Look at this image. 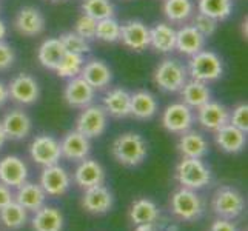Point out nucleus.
I'll return each mask as SVG.
<instances>
[{"instance_id":"43","label":"nucleus","mask_w":248,"mask_h":231,"mask_svg":"<svg viewBox=\"0 0 248 231\" xmlns=\"http://www.w3.org/2000/svg\"><path fill=\"white\" fill-rule=\"evenodd\" d=\"M16 53L11 45H8L6 42H0V71H6L14 65Z\"/></svg>"},{"instance_id":"16","label":"nucleus","mask_w":248,"mask_h":231,"mask_svg":"<svg viewBox=\"0 0 248 231\" xmlns=\"http://www.w3.org/2000/svg\"><path fill=\"white\" fill-rule=\"evenodd\" d=\"M28 181V167L19 156H5L0 160V184L19 188Z\"/></svg>"},{"instance_id":"40","label":"nucleus","mask_w":248,"mask_h":231,"mask_svg":"<svg viewBox=\"0 0 248 231\" xmlns=\"http://www.w3.org/2000/svg\"><path fill=\"white\" fill-rule=\"evenodd\" d=\"M96 27H97V20L82 13V15L76 20L74 32L90 42V40L96 39Z\"/></svg>"},{"instance_id":"47","label":"nucleus","mask_w":248,"mask_h":231,"mask_svg":"<svg viewBox=\"0 0 248 231\" xmlns=\"http://www.w3.org/2000/svg\"><path fill=\"white\" fill-rule=\"evenodd\" d=\"M5 36H6V25L2 19H0V42L5 39Z\"/></svg>"},{"instance_id":"35","label":"nucleus","mask_w":248,"mask_h":231,"mask_svg":"<svg viewBox=\"0 0 248 231\" xmlns=\"http://www.w3.org/2000/svg\"><path fill=\"white\" fill-rule=\"evenodd\" d=\"M198 11L222 22L232 15L233 0H198Z\"/></svg>"},{"instance_id":"11","label":"nucleus","mask_w":248,"mask_h":231,"mask_svg":"<svg viewBox=\"0 0 248 231\" xmlns=\"http://www.w3.org/2000/svg\"><path fill=\"white\" fill-rule=\"evenodd\" d=\"M42 190L45 191L46 196H57L65 194L71 186V176L68 174V171L61 167L59 164L44 167V171L40 174V184Z\"/></svg>"},{"instance_id":"28","label":"nucleus","mask_w":248,"mask_h":231,"mask_svg":"<svg viewBox=\"0 0 248 231\" xmlns=\"http://www.w3.org/2000/svg\"><path fill=\"white\" fill-rule=\"evenodd\" d=\"M159 109V104L155 97L147 90H139L131 94V104H130V113L139 121H148L155 117Z\"/></svg>"},{"instance_id":"2","label":"nucleus","mask_w":248,"mask_h":231,"mask_svg":"<svg viewBox=\"0 0 248 231\" xmlns=\"http://www.w3.org/2000/svg\"><path fill=\"white\" fill-rule=\"evenodd\" d=\"M188 77L203 83L216 82L224 76V62L219 54L210 49H202L190 57L186 65Z\"/></svg>"},{"instance_id":"33","label":"nucleus","mask_w":248,"mask_h":231,"mask_svg":"<svg viewBox=\"0 0 248 231\" xmlns=\"http://www.w3.org/2000/svg\"><path fill=\"white\" fill-rule=\"evenodd\" d=\"M157 219H159V208L153 200L142 198L133 202L130 210V220L136 227L142 224H156Z\"/></svg>"},{"instance_id":"46","label":"nucleus","mask_w":248,"mask_h":231,"mask_svg":"<svg viewBox=\"0 0 248 231\" xmlns=\"http://www.w3.org/2000/svg\"><path fill=\"white\" fill-rule=\"evenodd\" d=\"M10 100V92H8V85L0 80V108Z\"/></svg>"},{"instance_id":"9","label":"nucleus","mask_w":248,"mask_h":231,"mask_svg":"<svg viewBox=\"0 0 248 231\" xmlns=\"http://www.w3.org/2000/svg\"><path fill=\"white\" fill-rule=\"evenodd\" d=\"M30 156L37 165H56L62 157L61 143L49 134H39L30 143Z\"/></svg>"},{"instance_id":"17","label":"nucleus","mask_w":248,"mask_h":231,"mask_svg":"<svg viewBox=\"0 0 248 231\" xmlns=\"http://www.w3.org/2000/svg\"><path fill=\"white\" fill-rule=\"evenodd\" d=\"M96 97V90L85 82L80 76L68 80L63 90V99L71 108H85L93 104Z\"/></svg>"},{"instance_id":"6","label":"nucleus","mask_w":248,"mask_h":231,"mask_svg":"<svg viewBox=\"0 0 248 231\" xmlns=\"http://www.w3.org/2000/svg\"><path fill=\"white\" fill-rule=\"evenodd\" d=\"M108 126V114L102 105H88L82 108L76 121V130L88 139L100 138Z\"/></svg>"},{"instance_id":"44","label":"nucleus","mask_w":248,"mask_h":231,"mask_svg":"<svg viewBox=\"0 0 248 231\" xmlns=\"http://www.w3.org/2000/svg\"><path fill=\"white\" fill-rule=\"evenodd\" d=\"M210 231H237V228L232 220L219 217L211 224Z\"/></svg>"},{"instance_id":"37","label":"nucleus","mask_w":248,"mask_h":231,"mask_svg":"<svg viewBox=\"0 0 248 231\" xmlns=\"http://www.w3.org/2000/svg\"><path fill=\"white\" fill-rule=\"evenodd\" d=\"M82 11L96 20L108 19L114 17V5L111 0H83L82 2Z\"/></svg>"},{"instance_id":"19","label":"nucleus","mask_w":248,"mask_h":231,"mask_svg":"<svg viewBox=\"0 0 248 231\" xmlns=\"http://www.w3.org/2000/svg\"><path fill=\"white\" fill-rule=\"evenodd\" d=\"M113 194L104 185L87 188L82 198V207L91 215H105L113 208Z\"/></svg>"},{"instance_id":"31","label":"nucleus","mask_w":248,"mask_h":231,"mask_svg":"<svg viewBox=\"0 0 248 231\" xmlns=\"http://www.w3.org/2000/svg\"><path fill=\"white\" fill-rule=\"evenodd\" d=\"M65 53L66 51L62 45V42L53 37V39H46L42 42V45L39 46V51H37V59L44 68L54 71L59 62H61L62 57L65 56Z\"/></svg>"},{"instance_id":"22","label":"nucleus","mask_w":248,"mask_h":231,"mask_svg":"<svg viewBox=\"0 0 248 231\" xmlns=\"http://www.w3.org/2000/svg\"><path fill=\"white\" fill-rule=\"evenodd\" d=\"M205 39L193 25H182L176 30V49L181 54L191 57L205 48Z\"/></svg>"},{"instance_id":"1","label":"nucleus","mask_w":248,"mask_h":231,"mask_svg":"<svg viewBox=\"0 0 248 231\" xmlns=\"http://www.w3.org/2000/svg\"><path fill=\"white\" fill-rule=\"evenodd\" d=\"M111 153L121 165L133 168L145 160L148 154V145L138 133H124L114 139L111 145Z\"/></svg>"},{"instance_id":"50","label":"nucleus","mask_w":248,"mask_h":231,"mask_svg":"<svg viewBox=\"0 0 248 231\" xmlns=\"http://www.w3.org/2000/svg\"><path fill=\"white\" fill-rule=\"evenodd\" d=\"M51 2H62V0H51Z\"/></svg>"},{"instance_id":"49","label":"nucleus","mask_w":248,"mask_h":231,"mask_svg":"<svg viewBox=\"0 0 248 231\" xmlns=\"http://www.w3.org/2000/svg\"><path fill=\"white\" fill-rule=\"evenodd\" d=\"M168 231H179V228L176 225H171V227H168Z\"/></svg>"},{"instance_id":"25","label":"nucleus","mask_w":248,"mask_h":231,"mask_svg":"<svg viewBox=\"0 0 248 231\" xmlns=\"http://www.w3.org/2000/svg\"><path fill=\"white\" fill-rule=\"evenodd\" d=\"M177 150L182 154V157L190 159H203L210 151L208 140L198 131L188 130L181 134L177 142Z\"/></svg>"},{"instance_id":"39","label":"nucleus","mask_w":248,"mask_h":231,"mask_svg":"<svg viewBox=\"0 0 248 231\" xmlns=\"http://www.w3.org/2000/svg\"><path fill=\"white\" fill-rule=\"evenodd\" d=\"M59 40L62 42V45L65 48L66 53H73V54H79V56H85L91 51L90 42L85 40L83 37H80L79 34H76L74 31H68L63 32Z\"/></svg>"},{"instance_id":"18","label":"nucleus","mask_w":248,"mask_h":231,"mask_svg":"<svg viewBox=\"0 0 248 231\" xmlns=\"http://www.w3.org/2000/svg\"><path fill=\"white\" fill-rule=\"evenodd\" d=\"M59 143H61L62 157L73 162H80L83 159H87L91 151L90 139L85 138L78 130L66 133Z\"/></svg>"},{"instance_id":"15","label":"nucleus","mask_w":248,"mask_h":231,"mask_svg":"<svg viewBox=\"0 0 248 231\" xmlns=\"http://www.w3.org/2000/svg\"><path fill=\"white\" fill-rule=\"evenodd\" d=\"M2 128L6 134V139L11 140H23L27 139L32 130L31 117L23 109H11L2 119Z\"/></svg>"},{"instance_id":"24","label":"nucleus","mask_w":248,"mask_h":231,"mask_svg":"<svg viewBox=\"0 0 248 231\" xmlns=\"http://www.w3.org/2000/svg\"><path fill=\"white\" fill-rule=\"evenodd\" d=\"M215 142L222 151L236 154L245 148L247 133L241 131L232 123H227L222 128H219L217 131H215Z\"/></svg>"},{"instance_id":"10","label":"nucleus","mask_w":248,"mask_h":231,"mask_svg":"<svg viewBox=\"0 0 248 231\" xmlns=\"http://www.w3.org/2000/svg\"><path fill=\"white\" fill-rule=\"evenodd\" d=\"M8 92H10V99L16 104L32 105L40 96V87L31 74L20 73L8 83Z\"/></svg>"},{"instance_id":"29","label":"nucleus","mask_w":248,"mask_h":231,"mask_svg":"<svg viewBox=\"0 0 248 231\" xmlns=\"http://www.w3.org/2000/svg\"><path fill=\"white\" fill-rule=\"evenodd\" d=\"M179 92H181L182 104L190 107L191 109H198L211 100V91L208 85L194 79H188Z\"/></svg>"},{"instance_id":"48","label":"nucleus","mask_w":248,"mask_h":231,"mask_svg":"<svg viewBox=\"0 0 248 231\" xmlns=\"http://www.w3.org/2000/svg\"><path fill=\"white\" fill-rule=\"evenodd\" d=\"M8 139H6V134H5V131H3V128H2V123H0V148L3 147L5 145V142H6Z\"/></svg>"},{"instance_id":"3","label":"nucleus","mask_w":248,"mask_h":231,"mask_svg":"<svg viewBox=\"0 0 248 231\" xmlns=\"http://www.w3.org/2000/svg\"><path fill=\"white\" fill-rule=\"evenodd\" d=\"M188 79L190 77H188L186 66L177 59L171 57L164 59L153 73V82L159 90L165 92H179Z\"/></svg>"},{"instance_id":"21","label":"nucleus","mask_w":248,"mask_h":231,"mask_svg":"<svg viewBox=\"0 0 248 231\" xmlns=\"http://www.w3.org/2000/svg\"><path fill=\"white\" fill-rule=\"evenodd\" d=\"M74 182L83 190L91 186L104 185L105 182V169L97 160L83 159L74 171Z\"/></svg>"},{"instance_id":"26","label":"nucleus","mask_w":248,"mask_h":231,"mask_svg":"<svg viewBox=\"0 0 248 231\" xmlns=\"http://www.w3.org/2000/svg\"><path fill=\"white\" fill-rule=\"evenodd\" d=\"M16 190L17 191L14 194V200L22 205L27 211H37L45 205L46 194L39 184L27 181Z\"/></svg>"},{"instance_id":"4","label":"nucleus","mask_w":248,"mask_h":231,"mask_svg":"<svg viewBox=\"0 0 248 231\" xmlns=\"http://www.w3.org/2000/svg\"><path fill=\"white\" fill-rule=\"evenodd\" d=\"M176 179L184 188L196 191L211 182V173L202 159L182 157L176 167Z\"/></svg>"},{"instance_id":"34","label":"nucleus","mask_w":248,"mask_h":231,"mask_svg":"<svg viewBox=\"0 0 248 231\" xmlns=\"http://www.w3.org/2000/svg\"><path fill=\"white\" fill-rule=\"evenodd\" d=\"M28 222V211L16 200L0 210V224L8 230H19Z\"/></svg>"},{"instance_id":"30","label":"nucleus","mask_w":248,"mask_h":231,"mask_svg":"<svg viewBox=\"0 0 248 231\" xmlns=\"http://www.w3.org/2000/svg\"><path fill=\"white\" fill-rule=\"evenodd\" d=\"M31 227L34 231H62L63 216L57 208L44 205L40 210L34 211Z\"/></svg>"},{"instance_id":"8","label":"nucleus","mask_w":248,"mask_h":231,"mask_svg":"<svg viewBox=\"0 0 248 231\" xmlns=\"http://www.w3.org/2000/svg\"><path fill=\"white\" fill-rule=\"evenodd\" d=\"M160 123L171 134H184L185 131L191 130L194 123V113L190 107H186L182 102H176L165 108L162 113Z\"/></svg>"},{"instance_id":"5","label":"nucleus","mask_w":248,"mask_h":231,"mask_svg":"<svg viewBox=\"0 0 248 231\" xmlns=\"http://www.w3.org/2000/svg\"><path fill=\"white\" fill-rule=\"evenodd\" d=\"M171 211L173 215L181 219L191 222L202 216L203 213V202L201 196L190 188H181L173 196H171Z\"/></svg>"},{"instance_id":"12","label":"nucleus","mask_w":248,"mask_h":231,"mask_svg":"<svg viewBox=\"0 0 248 231\" xmlns=\"http://www.w3.org/2000/svg\"><path fill=\"white\" fill-rule=\"evenodd\" d=\"M14 28L25 37H36L45 31V15L36 6H23L16 14Z\"/></svg>"},{"instance_id":"7","label":"nucleus","mask_w":248,"mask_h":231,"mask_svg":"<svg viewBox=\"0 0 248 231\" xmlns=\"http://www.w3.org/2000/svg\"><path fill=\"white\" fill-rule=\"evenodd\" d=\"M213 211L222 219H236L245 208L244 196L232 186H222L213 196Z\"/></svg>"},{"instance_id":"41","label":"nucleus","mask_w":248,"mask_h":231,"mask_svg":"<svg viewBox=\"0 0 248 231\" xmlns=\"http://www.w3.org/2000/svg\"><path fill=\"white\" fill-rule=\"evenodd\" d=\"M191 20H193L191 25L202 34V36H203L205 39L211 37L213 34L216 32V30H217V23H219L217 20L211 19V17L205 15V14H202V13H199V11L193 14Z\"/></svg>"},{"instance_id":"14","label":"nucleus","mask_w":248,"mask_h":231,"mask_svg":"<svg viewBox=\"0 0 248 231\" xmlns=\"http://www.w3.org/2000/svg\"><path fill=\"white\" fill-rule=\"evenodd\" d=\"M121 42L126 48L140 53L150 46V28L140 20H126L121 25Z\"/></svg>"},{"instance_id":"36","label":"nucleus","mask_w":248,"mask_h":231,"mask_svg":"<svg viewBox=\"0 0 248 231\" xmlns=\"http://www.w3.org/2000/svg\"><path fill=\"white\" fill-rule=\"evenodd\" d=\"M85 59L83 56L79 54H73V53H65V56L62 57V61L59 62V65L56 66V73L59 77L62 79H73V77L80 76V71L83 68Z\"/></svg>"},{"instance_id":"45","label":"nucleus","mask_w":248,"mask_h":231,"mask_svg":"<svg viewBox=\"0 0 248 231\" xmlns=\"http://www.w3.org/2000/svg\"><path fill=\"white\" fill-rule=\"evenodd\" d=\"M13 200H14V194L11 191V188L0 184V210L6 207L8 203H11Z\"/></svg>"},{"instance_id":"42","label":"nucleus","mask_w":248,"mask_h":231,"mask_svg":"<svg viewBox=\"0 0 248 231\" xmlns=\"http://www.w3.org/2000/svg\"><path fill=\"white\" fill-rule=\"evenodd\" d=\"M228 123L239 128L241 131L247 133L248 131V105L247 104H239L233 113H230Z\"/></svg>"},{"instance_id":"32","label":"nucleus","mask_w":248,"mask_h":231,"mask_svg":"<svg viewBox=\"0 0 248 231\" xmlns=\"http://www.w3.org/2000/svg\"><path fill=\"white\" fill-rule=\"evenodd\" d=\"M162 11L171 23H185L194 14V2L193 0H164Z\"/></svg>"},{"instance_id":"23","label":"nucleus","mask_w":248,"mask_h":231,"mask_svg":"<svg viewBox=\"0 0 248 231\" xmlns=\"http://www.w3.org/2000/svg\"><path fill=\"white\" fill-rule=\"evenodd\" d=\"M130 104H131V92L126 91L122 87H117L109 90L104 97V109L107 114L116 119H125L131 116L130 113Z\"/></svg>"},{"instance_id":"13","label":"nucleus","mask_w":248,"mask_h":231,"mask_svg":"<svg viewBox=\"0 0 248 231\" xmlns=\"http://www.w3.org/2000/svg\"><path fill=\"white\" fill-rule=\"evenodd\" d=\"M230 111L219 102H207L205 105L196 109V121L207 131H217L219 128L228 123Z\"/></svg>"},{"instance_id":"20","label":"nucleus","mask_w":248,"mask_h":231,"mask_svg":"<svg viewBox=\"0 0 248 231\" xmlns=\"http://www.w3.org/2000/svg\"><path fill=\"white\" fill-rule=\"evenodd\" d=\"M80 77L94 90H105L113 80V71L111 68L99 59H91L85 62L80 71Z\"/></svg>"},{"instance_id":"38","label":"nucleus","mask_w":248,"mask_h":231,"mask_svg":"<svg viewBox=\"0 0 248 231\" xmlns=\"http://www.w3.org/2000/svg\"><path fill=\"white\" fill-rule=\"evenodd\" d=\"M96 39L105 42V44H116V42L121 40V23L114 17L97 20Z\"/></svg>"},{"instance_id":"51","label":"nucleus","mask_w":248,"mask_h":231,"mask_svg":"<svg viewBox=\"0 0 248 231\" xmlns=\"http://www.w3.org/2000/svg\"><path fill=\"white\" fill-rule=\"evenodd\" d=\"M153 231H157V230H153Z\"/></svg>"},{"instance_id":"27","label":"nucleus","mask_w":248,"mask_h":231,"mask_svg":"<svg viewBox=\"0 0 248 231\" xmlns=\"http://www.w3.org/2000/svg\"><path fill=\"white\" fill-rule=\"evenodd\" d=\"M150 46L160 54L176 51V28L170 23H156L150 28Z\"/></svg>"}]
</instances>
